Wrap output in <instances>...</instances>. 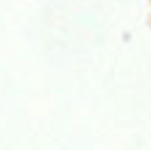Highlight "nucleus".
<instances>
[]
</instances>
